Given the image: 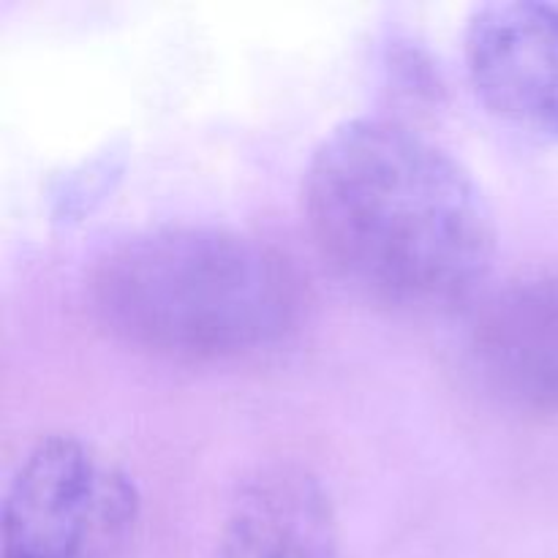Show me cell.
Wrapping results in <instances>:
<instances>
[{
    "instance_id": "1",
    "label": "cell",
    "mask_w": 558,
    "mask_h": 558,
    "mask_svg": "<svg viewBox=\"0 0 558 558\" xmlns=\"http://www.w3.org/2000/svg\"><path fill=\"white\" fill-rule=\"evenodd\" d=\"M303 207L338 276L390 308H452L494 270L483 185L403 120L360 114L332 125L305 167Z\"/></svg>"
},
{
    "instance_id": "2",
    "label": "cell",
    "mask_w": 558,
    "mask_h": 558,
    "mask_svg": "<svg viewBox=\"0 0 558 558\" xmlns=\"http://www.w3.org/2000/svg\"><path fill=\"white\" fill-rule=\"evenodd\" d=\"M87 303L120 343L169 360H234L287 341L303 287L287 256L213 223L147 227L109 245Z\"/></svg>"
},
{
    "instance_id": "3",
    "label": "cell",
    "mask_w": 558,
    "mask_h": 558,
    "mask_svg": "<svg viewBox=\"0 0 558 558\" xmlns=\"http://www.w3.org/2000/svg\"><path fill=\"white\" fill-rule=\"evenodd\" d=\"M142 518L134 477L76 434L31 445L0 501V558H123Z\"/></svg>"
},
{
    "instance_id": "4",
    "label": "cell",
    "mask_w": 558,
    "mask_h": 558,
    "mask_svg": "<svg viewBox=\"0 0 558 558\" xmlns=\"http://www.w3.org/2000/svg\"><path fill=\"white\" fill-rule=\"evenodd\" d=\"M474 96L512 129L558 142V0H490L463 31Z\"/></svg>"
},
{
    "instance_id": "5",
    "label": "cell",
    "mask_w": 558,
    "mask_h": 558,
    "mask_svg": "<svg viewBox=\"0 0 558 558\" xmlns=\"http://www.w3.org/2000/svg\"><path fill=\"white\" fill-rule=\"evenodd\" d=\"M463 352L496 401L558 417V270L512 278L477 300Z\"/></svg>"
},
{
    "instance_id": "6",
    "label": "cell",
    "mask_w": 558,
    "mask_h": 558,
    "mask_svg": "<svg viewBox=\"0 0 558 558\" xmlns=\"http://www.w3.org/2000/svg\"><path fill=\"white\" fill-rule=\"evenodd\" d=\"M221 558H349L330 485L303 463H270L234 488Z\"/></svg>"
},
{
    "instance_id": "7",
    "label": "cell",
    "mask_w": 558,
    "mask_h": 558,
    "mask_svg": "<svg viewBox=\"0 0 558 558\" xmlns=\"http://www.w3.org/2000/svg\"><path fill=\"white\" fill-rule=\"evenodd\" d=\"M125 167H129V147L123 142H107L90 156L52 174L47 185V207L52 221L71 227L90 218L118 191Z\"/></svg>"
}]
</instances>
